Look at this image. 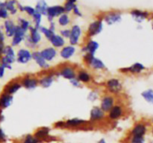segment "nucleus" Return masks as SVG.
Segmentation results:
<instances>
[{
	"mask_svg": "<svg viewBox=\"0 0 153 143\" xmlns=\"http://www.w3.org/2000/svg\"><path fill=\"white\" fill-rule=\"evenodd\" d=\"M64 7L61 5H55L52 7H49L47 10V16L48 19L50 22H52L53 18L57 16H61L63 13H64Z\"/></svg>",
	"mask_w": 153,
	"mask_h": 143,
	"instance_id": "1",
	"label": "nucleus"
},
{
	"mask_svg": "<svg viewBox=\"0 0 153 143\" xmlns=\"http://www.w3.org/2000/svg\"><path fill=\"white\" fill-rule=\"evenodd\" d=\"M103 28V24L102 20H97L95 22H93L91 23L88 28V34L91 37L95 36L97 34H100Z\"/></svg>",
	"mask_w": 153,
	"mask_h": 143,
	"instance_id": "2",
	"label": "nucleus"
},
{
	"mask_svg": "<svg viewBox=\"0 0 153 143\" xmlns=\"http://www.w3.org/2000/svg\"><path fill=\"white\" fill-rule=\"evenodd\" d=\"M32 58V54H31L29 50L25 49H19L17 53V58L16 60L20 63H26L28 61L31 60Z\"/></svg>",
	"mask_w": 153,
	"mask_h": 143,
	"instance_id": "3",
	"label": "nucleus"
},
{
	"mask_svg": "<svg viewBox=\"0 0 153 143\" xmlns=\"http://www.w3.org/2000/svg\"><path fill=\"white\" fill-rule=\"evenodd\" d=\"M82 34V29L79 25H73L71 29V33L70 36V42L72 46L77 44Z\"/></svg>",
	"mask_w": 153,
	"mask_h": 143,
	"instance_id": "4",
	"label": "nucleus"
},
{
	"mask_svg": "<svg viewBox=\"0 0 153 143\" xmlns=\"http://www.w3.org/2000/svg\"><path fill=\"white\" fill-rule=\"evenodd\" d=\"M107 87L112 93H117L122 90V84L120 81L116 78H111L107 82Z\"/></svg>",
	"mask_w": 153,
	"mask_h": 143,
	"instance_id": "5",
	"label": "nucleus"
},
{
	"mask_svg": "<svg viewBox=\"0 0 153 143\" xmlns=\"http://www.w3.org/2000/svg\"><path fill=\"white\" fill-rule=\"evenodd\" d=\"M25 35V31H24L22 28H20L19 25L16 26V29H15L14 34L13 36V40H12V45L14 46H18L22 40L24 39Z\"/></svg>",
	"mask_w": 153,
	"mask_h": 143,
	"instance_id": "6",
	"label": "nucleus"
},
{
	"mask_svg": "<svg viewBox=\"0 0 153 143\" xmlns=\"http://www.w3.org/2000/svg\"><path fill=\"white\" fill-rule=\"evenodd\" d=\"M42 57H43V59L46 61H50L55 58V57L56 56L57 52L55 49V48L53 47H48L46 49H43V50L40 52Z\"/></svg>",
	"mask_w": 153,
	"mask_h": 143,
	"instance_id": "7",
	"label": "nucleus"
},
{
	"mask_svg": "<svg viewBox=\"0 0 153 143\" xmlns=\"http://www.w3.org/2000/svg\"><path fill=\"white\" fill-rule=\"evenodd\" d=\"M105 21L108 25H113V24L117 23V22H120L122 19V16H121L120 13H109L105 15Z\"/></svg>",
	"mask_w": 153,
	"mask_h": 143,
	"instance_id": "8",
	"label": "nucleus"
},
{
	"mask_svg": "<svg viewBox=\"0 0 153 143\" xmlns=\"http://www.w3.org/2000/svg\"><path fill=\"white\" fill-rule=\"evenodd\" d=\"M114 99L111 96H105L102 101L100 108L104 112H108L114 107Z\"/></svg>",
	"mask_w": 153,
	"mask_h": 143,
	"instance_id": "9",
	"label": "nucleus"
},
{
	"mask_svg": "<svg viewBox=\"0 0 153 143\" xmlns=\"http://www.w3.org/2000/svg\"><path fill=\"white\" fill-rule=\"evenodd\" d=\"M60 73H61V75L62 77H64L66 79H68L70 80L76 78V72H75V70L73 69V67L71 66L64 67L61 70Z\"/></svg>",
	"mask_w": 153,
	"mask_h": 143,
	"instance_id": "10",
	"label": "nucleus"
},
{
	"mask_svg": "<svg viewBox=\"0 0 153 143\" xmlns=\"http://www.w3.org/2000/svg\"><path fill=\"white\" fill-rule=\"evenodd\" d=\"M105 116V112L99 107H94L91 111V120L99 121L101 120Z\"/></svg>",
	"mask_w": 153,
	"mask_h": 143,
	"instance_id": "11",
	"label": "nucleus"
},
{
	"mask_svg": "<svg viewBox=\"0 0 153 143\" xmlns=\"http://www.w3.org/2000/svg\"><path fill=\"white\" fill-rule=\"evenodd\" d=\"M99 46H100V45L97 42L94 41V40H90L87 43L86 46L83 49V51L86 52L87 54H90V55L94 56V54L97 52V49H99Z\"/></svg>",
	"mask_w": 153,
	"mask_h": 143,
	"instance_id": "12",
	"label": "nucleus"
},
{
	"mask_svg": "<svg viewBox=\"0 0 153 143\" xmlns=\"http://www.w3.org/2000/svg\"><path fill=\"white\" fill-rule=\"evenodd\" d=\"M131 15L133 19L137 22H142L148 16L149 13L146 11H141L139 10H134L131 11Z\"/></svg>",
	"mask_w": 153,
	"mask_h": 143,
	"instance_id": "13",
	"label": "nucleus"
},
{
	"mask_svg": "<svg viewBox=\"0 0 153 143\" xmlns=\"http://www.w3.org/2000/svg\"><path fill=\"white\" fill-rule=\"evenodd\" d=\"M22 84L28 89H34L38 84V81L36 78H31L30 77H25L22 79Z\"/></svg>",
	"mask_w": 153,
	"mask_h": 143,
	"instance_id": "14",
	"label": "nucleus"
},
{
	"mask_svg": "<svg viewBox=\"0 0 153 143\" xmlns=\"http://www.w3.org/2000/svg\"><path fill=\"white\" fill-rule=\"evenodd\" d=\"M13 102V96L7 93H4L0 98V107L2 109L7 108Z\"/></svg>",
	"mask_w": 153,
	"mask_h": 143,
	"instance_id": "15",
	"label": "nucleus"
},
{
	"mask_svg": "<svg viewBox=\"0 0 153 143\" xmlns=\"http://www.w3.org/2000/svg\"><path fill=\"white\" fill-rule=\"evenodd\" d=\"M146 132V128L143 124H137L131 130L132 136H143Z\"/></svg>",
	"mask_w": 153,
	"mask_h": 143,
	"instance_id": "16",
	"label": "nucleus"
},
{
	"mask_svg": "<svg viewBox=\"0 0 153 143\" xmlns=\"http://www.w3.org/2000/svg\"><path fill=\"white\" fill-rule=\"evenodd\" d=\"M32 58L36 61L38 66L41 68L46 69L49 67V65L46 63V61L43 59V57H42L41 54L39 52H34V53H32Z\"/></svg>",
	"mask_w": 153,
	"mask_h": 143,
	"instance_id": "17",
	"label": "nucleus"
},
{
	"mask_svg": "<svg viewBox=\"0 0 153 143\" xmlns=\"http://www.w3.org/2000/svg\"><path fill=\"white\" fill-rule=\"evenodd\" d=\"M75 51H76V49L73 46H65L61 51V56L64 59H69L74 55Z\"/></svg>",
	"mask_w": 153,
	"mask_h": 143,
	"instance_id": "18",
	"label": "nucleus"
},
{
	"mask_svg": "<svg viewBox=\"0 0 153 143\" xmlns=\"http://www.w3.org/2000/svg\"><path fill=\"white\" fill-rule=\"evenodd\" d=\"M4 28H5L6 35L9 37H13L15 32V29H16V25H14L13 21L9 20V19L6 20L4 22Z\"/></svg>",
	"mask_w": 153,
	"mask_h": 143,
	"instance_id": "19",
	"label": "nucleus"
},
{
	"mask_svg": "<svg viewBox=\"0 0 153 143\" xmlns=\"http://www.w3.org/2000/svg\"><path fill=\"white\" fill-rule=\"evenodd\" d=\"M123 115V109L120 106H114L109 111V118L111 119H117Z\"/></svg>",
	"mask_w": 153,
	"mask_h": 143,
	"instance_id": "20",
	"label": "nucleus"
},
{
	"mask_svg": "<svg viewBox=\"0 0 153 143\" xmlns=\"http://www.w3.org/2000/svg\"><path fill=\"white\" fill-rule=\"evenodd\" d=\"M30 32H31L30 39H31L32 43L34 45L37 44L41 40V36L39 33L38 29L36 28H33V27H30Z\"/></svg>",
	"mask_w": 153,
	"mask_h": 143,
	"instance_id": "21",
	"label": "nucleus"
},
{
	"mask_svg": "<svg viewBox=\"0 0 153 143\" xmlns=\"http://www.w3.org/2000/svg\"><path fill=\"white\" fill-rule=\"evenodd\" d=\"M50 43H52V46L55 47H62L65 43L64 38L61 36L58 35V34H55L52 38L50 39Z\"/></svg>",
	"mask_w": 153,
	"mask_h": 143,
	"instance_id": "22",
	"label": "nucleus"
},
{
	"mask_svg": "<svg viewBox=\"0 0 153 143\" xmlns=\"http://www.w3.org/2000/svg\"><path fill=\"white\" fill-rule=\"evenodd\" d=\"M47 3L45 1H39L36 4L35 10L40 13L41 15H47V10H48Z\"/></svg>",
	"mask_w": 153,
	"mask_h": 143,
	"instance_id": "23",
	"label": "nucleus"
},
{
	"mask_svg": "<svg viewBox=\"0 0 153 143\" xmlns=\"http://www.w3.org/2000/svg\"><path fill=\"white\" fill-rule=\"evenodd\" d=\"M89 64L91 65V66L92 68L96 69H104L105 67L104 63L101 60L95 57H94L92 58V60H91Z\"/></svg>",
	"mask_w": 153,
	"mask_h": 143,
	"instance_id": "24",
	"label": "nucleus"
},
{
	"mask_svg": "<svg viewBox=\"0 0 153 143\" xmlns=\"http://www.w3.org/2000/svg\"><path fill=\"white\" fill-rule=\"evenodd\" d=\"M53 81H54L53 76L48 75V76H45V77H42V78L38 81V83H40L43 87L48 88L52 84Z\"/></svg>",
	"mask_w": 153,
	"mask_h": 143,
	"instance_id": "25",
	"label": "nucleus"
},
{
	"mask_svg": "<svg viewBox=\"0 0 153 143\" xmlns=\"http://www.w3.org/2000/svg\"><path fill=\"white\" fill-rule=\"evenodd\" d=\"M21 87V84L18 82H15V83H11L9 85H7L6 87L5 91L6 93L9 94V95H12V94L15 93L17 92Z\"/></svg>",
	"mask_w": 153,
	"mask_h": 143,
	"instance_id": "26",
	"label": "nucleus"
},
{
	"mask_svg": "<svg viewBox=\"0 0 153 143\" xmlns=\"http://www.w3.org/2000/svg\"><path fill=\"white\" fill-rule=\"evenodd\" d=\"M143 69H145V66L143 64L140 63H136L133 64L131 66H130L129 68L125 69L124 70H128V72H131L132 73H139L143 71Z\"/></svg>",
	"mask_w": 153,
	"mask_h": 143,
	"instance_id": "27",
	"label": "nucleus"
},
{
	"mask_svg": "<svg viewBox=\"0 0 153 143\" xmlns=\"http://www.w3.org/2000/svg\"><path fill=\"white\" fill-rule=\"evenodd\" d=\"M85 123V121L81 119H68L65 123L66 126L68 127H78Z\"/></svg>",
	"mask_w": 153,
	"mask_h": 143,
	"instance_id": "28",
	"label": "nucleus"
},
{
	"mask_svg": "<svg viewBox=\"0 0 153 143\" xmlns=\"http://www.w3.org/2000/svg\"><path fill=\"white\" fill-rule=\"evenodd\" d=\"M141 95L147 102L153 104V90L152 89H149L143 91L141 93Z\"/></svg>",
	"mask_w": 153,
	"mask_h": 143,
	"instance_id": "29",
	"label": "nucleus"
},
{
	"mask_svg": "<svg viewBox=\"0 0 153 143\" xmlns=\"http://www.w3.org/2000/svg\"><path fill=\"white\" fill-rule=\"evenodd\" d=\"M38 29H40V31L44 34L45 37H46L47 39H49V40H50V39L55 35V32H54V31L51 30L50 28H45V27L40 26L38 28Z\"/></svg>",
	"mask_w": 153,
	"mask_h": 143,
	"instance_id": "30",
	"label": "nucleus"
},
{
	"mask_svg": "<svg viewBox=\"0 0 153 143\" xmlns=\"http://www.w3.org/2000/svg\"><path fill=\"white\" fill-rule=\"evenodd\" d=\"M78 80L84 82V83H87V82H89L90 80H91V76L85 71H81L79 72V74H78Z\"/></svg>",
	"mask_w": 153,
	"mask_h": 143,
	"instance_id": "31",
	"label": "nucleus"
},
{
	"mask_svg": "<svg viewBox=\"0 0 153 143\" xmlns=\"http://www.w3.org/2000/svg\"><path fill=\"white\" fill-rule=\"evenodd\" d=\"M48 133H49V129L46 128H43L38 130L36 132V133L34 134V136L35 137V138H37V139H40L46 137V136L48 135Z\"/></svg>",
	"mask_w": 153,
	"mask_h": 143,
	"instance_id": "32",
	"label": "nucleus"
},
{
	"mask_svg": "<svg viewBox=\"0 0 153 143\" xmlns=\"http://www.w3.org/2000/svg\"><path fill=\"white\" fill-rule=\"evenodd\" d=\"M69 22H70V18H69L68 15L66 13H63L58 18V23L61 26H66L68 25Z\"/></svg>",
	"mask_w": 153,
	"mask_h": 143,
	"instance_id": "33",
	"label": "nucleus"
},
{
	"mask_svg": "<svg viewBox=\"0 0 153 143\" xmlns=\"http://www.w3.org/2000/svg\"><path fill=\"white\" fill-rule=\"evenodd\" d=\"M3 54H4V56L9 57H11L15 59V52L13 51V49H12L11 46H5L4 48V50H3Z\"/></svg>",
	"mask_w": 153,
	"mask_h": 143,
	"instance_id": "34",
	"label": "nucleus"
},
{
	"mask_svg": "<svg viewBox=\"0 0 153 143\" xmlns=\"http://www.w3.org/2000/svg\"><path fill=\"white\" fill-rule=\"evenodd\" d=\"M16 1H6L5 4V8L7 9V10H9V11L11 12L12 14H14L16 12V8L14 6V4H16Z\"/></svg>",
	"mask_w": 153,
	"mask_h": 143,
	"instance_id": "35",
	"label": "nucleus"
},
{
	"mask_svg": "<svg viewBox=\"0 0 153 143\" xmlns=\"http://www.w3.org/2000/svg\"><path fill=\"white\" fill-rule=\"evenodd\" d=\"M33 18H34V22H35V28L38 29L39 27L40 26V22H41L42 15L35 10L34 15H33Z\"/></svg>",
	"mask_w": 153,
	"mask_h": 143,
	"instance_id": "36",
	"label": "nucleus"
},
{
	"mask_svg": "<svg viewBox=\"0 0 153 143\" xmlns=\"http://www.w3.org/2000/svg\"><path fill=\"white\" fill-rule=\"evenodd\" d=\"M19 24H20L19 26L24 31H26L28 28H30V22L26 19H22V18L19 19Z\"/></svg>",
	"mask_w": 153,
	"mask_h": 143,
	"instance_id": "37",
	"label": "nucleus"
},
{
	"mask_svg": "<svg viewBox=\"0 0 153 143\" xmlns=\"http://www.w3.org/2000/svg\"><path fill=\"white\" fill-rule=\"evenodd\" d=\"M75 3H76V1H72V0H70V1H67V2L64 4V10L67 12L71 11L72 10H73L75 7Z\"/></svg>",
	"mask_w": 153,
	"mask_h": 143,
	"instance_id": "38",
	"label": "nucleus"
},
{
	"mask_svg": "<svg viewBox=\"0 0 153 143\" xmlns=\"http://www.w3.org/2000/svg\"><path fill=\"white\" fill-rule=\"evenodd\" d=\"M39 139H37V138H35L34 136L31 135H28L25 137V140H24L23 143H38Z\"/></svg>",
	"mask_w": 153,
	"mask_h": 143,
	"instance_id": "39",
	"label": "nucleus"
},
{
	"mask_svg": "<svg viewBox=\"0 0 153 143\" xmlns=\"http://www.w3.org/2000/svg\"><path fill=\"white\" fill-rule=\"evenodd\" d=\"M145 139L143 136H132L131 143H144Z\"/></svg>",
	"mask_w": 153,
	"mask_h": 143,
	"instance_id": "40",
	"label": "nucleus"
},
{
	"mask_svg": "<svg viewBox=\"0 0 153 143\" xmlns=\"http://www.w3.org/2000/svg\"><path fill=\"white\" fill-rule=\"evenodd\" d=\"M24 11L26 12L28 14L33 16L34 12H35V10H34L32 7H31V6H25V7H24Z\"/></svg>",
	"mask_w": 153,
	"mask_h": 143,
	"instance_id": "41",
	"label": "nucleus"
},
{
	"mask_svg": "<svg viewBox=\"0 0 153 143\" xmlns=\"http://www.w3.org/2000/svg\"><path fill=\"white\" fill-rule=\"evenodd\" d=\"M8 16V12H7L6 8H1L0 9V18L2 19H6Z\"/></svg>",
	"mask_w": 153,
	"mask_h": 143,
	"instance_id": "42",
	"label": "nucleus"
},
{
	"mask_svg": "<svg viewBox=\"0 0 153 143\" xmlns=\"http://www.w3.org/2000/svg\"><path fill=\"white\" fill-rule=\"evenodd\" d=\"M70 33H71V30L70 29H65V30H62V31H61V36L64 37H66V38H70Z\"/></svg>",
	"mask_w": 153,
	"mask_h": 143,
	"instance_id": "43",
	"label": "nucleus"
},
{
	"mask_svg": "<svg viewBox=\"0 0 153 143\" xmlns=\"http://www.w3.org/2000/svg\"><path fill=\"white\" fill-rule=\"evenodd\" d=\"M97 98H98V94H97L95 91H93V92H91V93H90L89 96H88V98H89V99L92 101H95Z\"/></svg>",
	"mask_w": 153,
	"mask_h": 143,
	"instance_id": "44",
	"label": "nucleus"
},
{
	"mask_svg": "<svg viewBox=\"0 0 153 143\" xmlns=\"http://www.w3.org/2000/svg\"><path fill=\"white\" fill-rule=\"evenodd\" d=\"M6 139V135L4 133V131L2 130V129L0 128V142L4 141Z\"/></svg>",
	"mask_w": 153,
	"mask_h": 143,
	"instance_id": "45",
	"label": "nucleus"
},
{
	"mask_svg": "<svg viewBox=\"0 0 153 143\" xmlns=\"http://www.w3.org/2000/svg\"><path fill=\"white\" fill-rule=\"evenodd\" d=\"M73 10H74V13L76 15H77V16H82V13H81L80 10H79V7H77V5H75L74 8H73Z\"/></svg>",
	"mask_w": 153,
	"mask_h": 143,
	"instance_id": "46",
	"label": "nucleus"
},
{
	"mask_svg": "<svg viewBox=\"0 0 153 143\" xmlns=\"http://www.w3.org/2000/svg\"><path fill=\"white\" fill-rule=\"evenodd\" d=\"M70 82H71L72 84H73V86H80V83H79V80H78V79H76V78L73 79V80H70Z\"/></svg>",
	"mask_w": 153,
	"mask_h": 143,
	"instance_id": "47",
	"label": "nucleus"
},
{
	"mask_svg": "<svg viewBox=\"0 0 153 143\" xmlns=\"http://www.w3.org/2000/svg\"><path fill=\"white\" fill-rule=\"evenodd\" d=\"M4 69H5V68H4L3 66L0 65V78H1V77L4 76Z\"/></svg>",
	"mask_w": 153,
	"mask_h": 143,
	"instance_id": "48",
	"label": "nucleus"
},
{
	"mask_svg": "<svg viewBox=\"0 0 153 143\" xmlns=\"http://www.w3.org/2000/svg\"><path fill=\"white\" fill-rule=\"evenodd\" d=\"M4 40V35L3 34L2 31L0 30V43H3V41Z\"/></svg>",
	"mask_w": 153,
	"mask_h": 143,
	"instance_id": "49",
	"label": "nucleus"
},
{
	"mask_svg": "<svg viewBox=\"0 0 153 143\" xmlns=\"http://www.w3.org/2000/svg\"><path fill=\"white\" fill-rule=\"evenodd\" d=\"M55 125H56V127H61V126H64L65 125V123L63 122H58V123L55 124Z\"/></svg>",
	"mask_w": 153,
	"mask_h": 143,
	"instance_id": "50",
	"label": "nucleus"
},
{
	"mask_svg": "<svg viewBox=\"0 0 153 143\" xmlns=\"http://www.w3.org/2000/svg\"><path fill=\"white\" fill-rule=\"evenodd\" d=\"M4 44L3 43H0V54H1L3 52V50H4Z\"/></svg>",
	"mask_w": 153,
	"mask_h": 143,
	"instance_id": "51",
	"label": "nucleus"
},
{
	"mask_svg": "<svg viewBox=\"0 0 153 143\" xmlns=\"http://www.w3.org/2000/svg\"><path fill=\"white\" fill-rule=\"evenodd\" d=\"M98 143H107V142H106V141L104 139H101L98 142Z\"/></svg>",
	"mask_w": 153,
	"mask_h": 143,
	"instance_id": "52",
	"label": "nucleus"
},
{
	"mask_svg": "<svg viewBox=\"0 0 153 143\" xmlns=\"http://www.w3.org/2000/svg\"><path fill=\"white\" fill-rule=\"evenodd\" d=\"M152 28H153V23H152Z\"/></svg>",
	"mask_w": 153,
	"mask_h": 143,
	"instance_id": "53",
	"label": "nucleus"
},
{
	"mask_svg": "<svg viewBox=\"0 0 153 143\" xmlns=\"http://www.w3.org/2000/svg\"><path fill=\"white\" fill-rule=\"evenodd\" d=\"M152 133H153V131H152Z\"/></svg>",
	"mask_w": 153,
	"mask_h": 143,
	"instance_id": "54",
	"label": "nucleus"
}]
</instances>
